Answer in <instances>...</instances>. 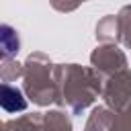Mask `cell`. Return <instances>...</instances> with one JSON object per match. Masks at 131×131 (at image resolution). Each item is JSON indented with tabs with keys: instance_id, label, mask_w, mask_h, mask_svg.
<instances>
[{
	"instance_id": "1",
	"label": "cell",
	"mask_w": 131,
	"mask_h": 131,
	"mask_svg": "<svg viewBox=\"0 0 131 131\" xmlns=\"http://www.w3.org/2000/svg\"><path fill=\"white\" fill-rule=\"evenodd\" d=\"M0 108H4L6 113H18L27 108V100L18 88L0 84Z\"/></svg>"
},
{
	"instance_id": "2",
	"label": "cell",
	"mask_w": 131,
	"mask_h": 131,
	"mask_svg": "<svg viewBox=\"0 0 131 131\" xmlns=\"http://www.w3.org/2000/svg\"><path fill=\"white\" fill-rule=\"evenodd\" d=\"M20 47V39L18 33L10 27V25H0V59L12 57L18 53Z\"/></svg>"
}]
</instances>
